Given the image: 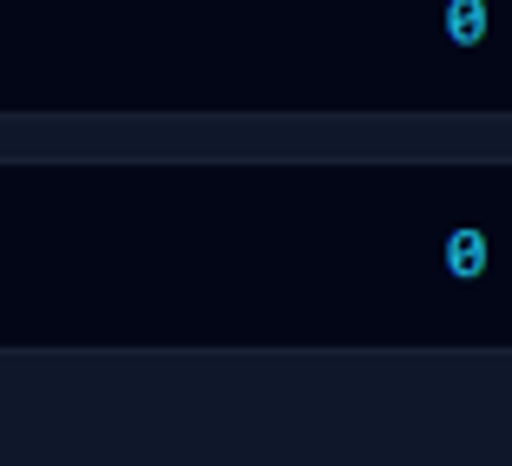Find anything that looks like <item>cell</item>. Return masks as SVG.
<instances>
[{
	"label": "cell",
	"mask_w": 512,
	"mask_h": 466,
	"mask_svg": "<svg viewBox=\"0 0 512 466\" xmlns=\"http://www.w3.org/2000/svg\"><path fill=\"white\" fill-rule=\"evenodd\" d=\"M447 270L453 276H480L486 270V237L480 230H453L447 237Z\"/></svg>",
	"instance_id": "1"
},
{
	"label": "cell",
	"mask_w": 512,
	"mask_h": 466,
	"mask_svg": "<svg viewBox=\"0 0 512 466\" xmlns=\"http://www.w3.org/2000/svg\"><path fill=\"white\" fill-rule=\"evenodd\" d=\"M447 27H453V40H460V46H473L486 33V0H453V7H447Z\"/></svg>",
	"instance_id": "2"
}]
</instances>
